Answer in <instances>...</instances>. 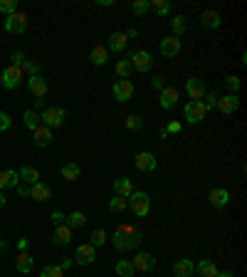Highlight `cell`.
I'll list each match as a JSON object with an SVG mask.
<instances>
[{"mask_svg":"<svg viewBox=\"0 0 247 277\" xmlns=\"http://www.w3.org/2000/svg\"><path fill=\"white\" fill-rule=\"evenodd\" d=\"M111 243H114V248L119 250V252H131L134 248H138V245L143 243V235H141L138 228L129 225V223H121V225L114 230Z\"/></svg>","mask_w":247,"mask_h":277,"instance_id":"6da1fadb","label":"cell"},{"mask_svg":"<svg viewBox=\"0 0 247 277\" xmlns=\"http://www.w3.org/2000/svg\"><path fill=\"white\" fill-rule=\"evenodd\" d=\"M126 203H129V208L134 210V215H138V218H143V215L151 213V195L143 193V191H134L126 198Z\"/></svg>","mask_w":247,"mask_h":277,"instance_id":"7a4b0ae2","label":"cell"},{"mask_svg":"<svg viewBox=\"0 0 247 277\" xmlns=\"http://www.w3.org/2000/svg\"><path fill=\"white\" fill-rule=\"evenodd\" d=\"M23 80H25L23 69L15 67V65H10V67H5L3 72H0V87H3V89H8V92L17 89V87L23 84Z\"/></svg>","mask_w":247,"mask_h":277,"instance_id":"3957f363","label":"cell"},{"mask_svg":"<svg viewBox=\"0 0 247 277\" xmlns=\"http://www.w3.org/2000/svg\"><path fill=\"white\" fill-rule=\"evenodd\" d=\"M126 60L131 62V69H136V72H151V67H153V57L146 52V50H129V55H126Z\"/></svg>","mask_w":247,"mask_h":277,"instance_id":"277c9868","label":"cell"},{"mask_svg":"<svg viewBox=\"0 0 247 277\" xmlns=\"http://www.w3.org/2000/svg\"><path fill=\"white\" fill-rule=\"evenodd\" d=\"M205 104L203 102H188L186 107H183V119L188 122V124H200L203 119H205Z\"/></svg>","mask_w":247,"mask_h":277,"instance_id":"5b68a950","label":"cell"},{"mask_svg":"<svg viewBox=\"0 0 247 277\" xmlns=\"http://www.w3.org/2000/svg\"><path fill=\"white\" fill-rule=\"evenodd\" d=\"M65 116H67V111L62 109V107H47L40 114V122L45 126H50V129H57V126L65 124Z\"/></svg>","mask_w":247,"mask_h":277,"instance_id":"8992f818","label":"cell"},{"mask_svg":"<svg viewBox=\"0 0 247 277\" xmlns=\"http://www.w3.org/2000/svg\"><path fill=\"white\" fill-rule=\"evenodd\" d=\"M5 32H10V35H23V32H28V15L25 13H13L5 17Z\"/></svg>","mask_w":247,"mask_h":277,"instance_id":"52a82bcc","label":"cell"},{"mask_svg":"<svg viewBox=\"0 0 247 277\" xmlns=\"http://www.w3.org/2000/svg\"><path fill=\"white\" fill-rule=\"evenodd\" d=\"M186 94H188L191 102H203V97H205V84H203V80L200 77H188L186 80Z\"/></svg>","mask_w":247,"mask_h":277,"instance_id":"ba28073f","label":"cell"},{"mask_svg":"<svg viewBox=\"0 0 247 277\" xmlns=\"http://www.w3.org/2000/svg\"><path fill=\"white\" fill-rule=\"evenodd\" d=\"M96 260V248L89 243H82L79 248L74 250V263L77 265H92Z\"/></svg>","mask_w":247,"mask_h":277,"instance_id":"9c48e42d","label":"cell"},{"mask_svg":"<svg viewBox=\"0 0 247 277\" xmlns=\"http://www.w3.org/2000/svg\"><path fill=\"white\" fill-rule=\"evenodd\" d=\"M114 99L116 102H129V99L134 97V82L131 80H119V82H114Z\"/></svg>","mask_w":247,"mask_h":277,"instance_id":"30bf717a","label":"cell"},{"mask_svg":"<svg viewBox=\"0 0 247 277\" xmlns=\"http://www.w3.org/2000/svg\"><path fill=\"white\" fill-rule=\"evenodd\" d=\"M131 265H134V272H151L156 267V258L151 252H138L136 258L131 260Z\"/></svg>","mask_w":247,"mask_h":277,"instance_id":"8fae6325","label":"cell"},{"mask_svg":"<svg viewBox=\"0 0 247 277\" xmlns=\"http://www.w3.org/2000/svg\"><path fill=\"white\" fill-rule=\"evenodd\" d=\"M52 138H55L52 129H50V126H45V124H40L35 131H32V141H35V146H37V149L50 146V144H52Z\"/></svg>","mask_w":247,"mask_h":277,"instance_id":"7c38bea8","label":"cell"},{"mask_svg":"<svg viewBox=\"0 0 247 277\" xmlns=\"http://www.w3.org/2000/svg\"><path fill=\"white\" fill-rule=\"evenodd\" d=\"M178 97H180V92L176 89V87H163L161 89V109H166V111H171L176 104H178Z\"/></svg>","mask_w":247,"mask_h":277,"instance_id":"4fadbf2b","label":"cell"},{"mask_svg":"<svg viewBox=\"0 0 247 277\" xmlns=\"http://www.w3.org/2000/svg\"><path fill=\"white\" fill-rule=\"evenodd\" d=\"M180 40L178 37H173V35H168V37H163L161 40V55L168 57V60H173L176 55H180Z\"/></svg>","mask_w":247,"mask_h":277,"instance_id":"5bb4252c","label":"cell"},{"mask_svg":"<svg viewBox=\"0 0 247 277\" xmlns=\"http://www.w3.org/2000/svg\"><path fill=\"white\" fill-rule=\"evenodd\" d=\"M215 109H220L225 116H230V114H235V111L240 109V97L237 94H225V97L218 99V107Z\"/></svg>","mask_w":247,"mask_h":277,"instance_id":"9a60e30c","label":"cell"},{"mask_svg":"<svg viewBox=\"0 0 247 277\" xmlns=\"http://www.w3.org/2000/svg\"><path fill=\"white\" fill-rule=\"evenodd\" d=\"M25 82H28V89L35 94V99H42L47 94V80L45 77L35 74V77H25Z\"/></svg>","mask_w":247,"mask_h":277,"instance_id":"2e32d148","label":"cell"},{"mask_svg":"<svg viewBox=\"0 0 247 277\" xmlns=\"http://www.w3.org/2000/svg\"><path fill=\"white\" fill-rule=\"evenodd\" d=\"M134 164H136L138 171H156V166H158V161H156V156H153L151 151H141L136 153V159H134Z\"/></svg>","mask_w":247,"mask_h":277,"instance_id":"e0dca14e","label":"cell"},{"mask_svg":"<svg viewBox=\"0 0 247 277\" xmlns=\"http://www.w3.org/2000/svg\"><path fill=\"white\" fill-rule=\"evenodd\" d=\"M17 186H20V176H17L15 168L0 171V191H3V193H5L8 188H17Z\"/></svg>","mask_w":247,"mask_h":277,"instance_id":"ac0fdd59","label":"cell"},{"mask_svg":"<svg viewBox=\"0 0 247 277\" xmlns=\"http://www.w3.org/2000/svg\"><path fill=\"white\" fill-rule=\"evenodd\" d=\"M52 243H55L57 248H65L72 243V228L69 225H55V233H52Z\"/></svg>","mask_w":247,"mask_h":277,"instance_id":"d6986e66","label":"cell"},{"mask_svg":"<svg viewBox=\"0 0 247 277\" xmlns=\"http://www.w3.org/2000/svg\"><path fill=\"white\" fill-rule=\"evenodd\" d=\"M15 267H17V272L28 275V272H32V267H35V258L30 255L28 250H20L17 258H15Z\"/></svg>","mask_w":247,"mask_h":277,"instance_id":"ffe728a7","label":"cell"},{"mask_svg":"<svg viewBox=\"0 0 247 277\" xmlns=\"http://www.w3.org/2000/svg\"><path fill=\"white\" fill-rule=\"evenodd\" d=\"M200 25L205 30H218L222 25V15L218 10H203L200 13Z\"/></svg>","mask_w":247,"mask_h":277,"instance_id":"44dd1931","label":"cell"},{"mask_svg":"<svg viewBox=\"0 0 247 277\" xmlns=\"http://www.w3.org/2000/svg\"><path fill=\"white\" fill-rule=\"evenodd\" d=\"M30 198H35V201L45 203V201H50V198H52V188H50L47 183L37 181V183H32V186H30Z\"/></svg>","mask_w":247,"mask_h":277,"instance_id":"7402d4cb","label":"cell"},{"mask_svg":"<svg viewBox=\"0 0 247 277\" xmlns=\"http://www.w3.org/2000/svg\"><path fill=\"white\" fill-rule=\"evenodd\" d=\"M208 201H210L213 208H225L230 203V191L228 188H213L210 195H208Z\"/></svg>","mask_w":247,"mask_h":277,"instance_id":"603a6c76","label":"cell"},{"mask_svg":"<svg viewBox=\"0 0 247 277\" xmlns=\"http://www.w3.org/2000/svg\"><path fill=\"white\" fill-rule=\"evenodd\" d=\"M126 45H129L126 35L119 32V30H114V32L109 35V45H107V50H109V52H123V50H126Z\"/></svg>","mask_w":247,"mask_h":277,"instance_id":"cb8c5ba5","label":"cell"},{"mask_svg":"<svg viewBox=\"0 0 247 277\" xmlns=\"http://www.w3.org/2000/svg\"><path fill=\"white\" fill-rule=\"evenodd\" d=\"M134 191H136V188H134V181H131V179L121 176V179L114 181V193H116V195H121V198H129V195L134 193Z\"/></svg>","mask_w":247,"mask_h":277,"instance_id":"d4e9b609","label":"cell"},{"mask_svg":"<svg viewBox=\"0 0 247 277\" xmlns=\"http://www.w3.org/2000/svg\"><path fill=\"white\" fill-rule=\"evenodd\" d=\"M89 60H92L94 67H104V65L109 62V50H107L104 45H94V50L89 52Z\"/></svg>","mask_w":247,"mask_h":277,"instance_id":"484cf974","label":"cell"},{"mask_svg":"<svg viewBox=\"0 0 247 277\" xmlns=\"http://www.w3.org/2000/svg\"><path fill=\"white\" fill-rule=\"evenodd\" d=\"M168 23H171V35L180 40V37L186 35V30H188V20H186L183 15H173V17H171Z\"/></svg>","mask_w":247,"mask_h":277,"instance_id":"4316f807","label":"cell"},{"mask_svg":"<svg viewBox=\"0 0 247 277\" xmlns=\"http://www.w3.org/2000/svg\"><path fill=\"white\" fill-rule=\"evenodd\" d=\"M173 272H176V277H193L195 265H193V260H188V258H180L178 263L173 265Z\"/></svg>","mask_w":247,"mask_h":277,"instance_id":"83f0119b","label":"cell"},{"mask_svg":"<svg viewBox=\"0 0 247 277\" xmlns=\"http://www.w3.org/2000/svg\"><path fill=\"white\" fill-rule=\"evenodd\" d=\"M17 176H20V181H23L25 186H32V183L40 181V171H37L35 166H23L20 171H17Z\"/></svg>","mask_w":247,"mask_h":277,"instance_id":"f1b7e54d","label":"cell"},{"mask_svg":"<svg viewBox=\"0 0 247 277\" xmlns=\"http://www.w3.org/2000/svg\"><path fill=\"white\" fill-rule=\"evenodd\" d=\"M195 272H198L200 277H215L220 270L215 267V263H210V260H200V263L195 265Z\"/></svg>","mask_w":247,"mask_h":277,"instance_id":"f546056e","label":"cell"},{"mask_svg":"<svg viewBox=\"0 0 247 277\" xmlns=\"http://www.w3.org/2000/svg\"><path fill=\"white\" fill-rule=\"evenodd\" d=\"M65 225H69V228H72V230H74V228H82L84 223H87V215H84L82 210H72V213H69V215H65Z\"/></svg>","mask_w":247,"mask_h":277,"instance_id":"4dcf8cb0","label":"cell"},{"mask_svg":"<svg viewBox=\"0 0 247 277\" xmlns=\"http://www.w3.org/2000/svg\"><path fill=\"white\" fill-rule=\"evenodd\" d=\"M79 176H82V168L77 166V164H65V166H62V179L65 181L72 183V181H77Z\"/></svg>","mask_w":247,"mask_h":277,"instance_id":"1f68e13d","label":"cell"},{"mask_svg":"<svg viewBox=\"0 0 247 277\" xmlns=\"http://www.w3.org/2000/svg\"><path fill=\"white\" fill-rule=\"evenodd\" d=\"M23 122H25V126H28L30 131H35L37 126H40V114L35 109H28L25 114H23Z\"/></svg>","mask_w":247,"mask_h":277,"instance_id":"d6a6232c","label":"cell"},{"mask_svg":"<svg viewBox=\"0 0 247 277\" xmlns=\"http://www.w3.org/2000/svg\"><path fill=\"white\" fill-rule=\"evenodd\" d=\"M114 272H116V277H131L134 275V265H131V260H119Z\"/></svg>","mask_w":247,"mask_h":277,"instance_id":"836d02e7","label":"cell"},{"mask_svg":"<svg viewBox=\"0 0 247 277\" xmlns=\"http://www.w3.org/2000/svg\"><path fill=\"white\" fill-rule=\"evenodd\" d=\"M107 240H109V235H107V230H104V228H96L94 233L89 235V245H94V248H101V245H104Z\"/></svg>","mask_w":247,"mask_h":277,"instance_id":"e575fe53","label":"cell"},{"mask_svg":"<svg viewBox=\"0 0 247 277\" xmlns=\"http://www.w3.org/2000/svg\"><path fill=\"white\" fill-rule=\"evenodd\" d=\"M149 3H151V8L161 15V17L171 15V3H168V0H149Z\"/></svg>","mask_w":247,"mask_h":277,"instance_id":"d590c367","label":"cell"},{"mask_svg":"<svg viewBox=\"0 0 247 277\" xmlns=\"http://www.w3.org/2000/svg\"><path fill=\"white\" fill-rule=\"evenodd\" d=\"M20 69H23V74L35 77V74H40V62H35V60H25V62L20 65Z\"/></svg>","mask_w":247,"mask_h":277,"instance_id":"8d00e7d4","label":"cell"},{"mask_svg":"<svg viewBox=\"0 0 247 277\" xmlns=\"http://www.w3.org/2000/svg\"><path fill=\"white\" fill-rule=\"evenodd\" d=\"M129 208V203H126V198H121V195H114L109 201V210L111 213H123Z\"/></svg>","mask_w":247,"mask_h":277,"instance_id":"74e56055","label":"cell"},{"mask_svg":"<svg viewBox=\"0 0 247 277\" xmlns=\"http://www.w3.org/2000/svg\"><path fill=\"white\" fill-rule=\"evenodd\" d=\"M126 129H129V131H138V129H143V116H138V114H129V116H126Z\"/></svg>","mask_w":247,"mask_h":277,"instance_id":"f35d334b","label":"cell"},{"mask_svg":"<svg viewBox=\"0 0 247 277\" xmlns=\"http://www.w3.org/2000/svg\"><path fill=\"white\" fill-rule=\"evenodd\" d=\"M40 277H65V270L59 265H47V267H42Z\"/></svg>","mask_w":247,"mask_h":277,"instance_id":"ab89813d","label":"cell"},{"mask_svg":"<svg viewBox=\"0 0 247 277\" xmlns=\"http://www.w3.org/2000/svg\"><path fill=\"white\" fill-rule=\"evenodd\" d=\"M131 10L136 15H146L151 10V3H149V0H134V3H131Z\"/></svg>","mask_w":247,"mask_h":277,"instance_id":"60d3db41","label":"cell"},{"mask_svg":"<svg viewBox=\"0 0 247 277\" xmlns=\"http://www.w3.org/2000/svg\"><path fill=\"white\" fill-rule=\"evenodd\" d=\"M116 74H119L121 80H129V74H131V62H129V60L116 62Z\"/></svg>","mask_w":247,"mask_h":277,"instance_id":"b9f144b4","label":"cell"},{"mask_svg":"<svg viewBox=\"0 0 247 277\" xmlns=\"http://www.w3.org/2000/svg\"><path fill=\"white\" fill-rule=\"evenodd\" d=\"M240 84H242V80H240L237 74H230V77L225 80V87L230 89V94H237V92H240Z\"/></svg>","mask_w":247,"mask_h":277,"instance_id":"7bdbcfd3","label":"cell"},{"mask_svg":"<svg viewBox=\"0 0 247 277\" xmlns=\"http://www.w3.org/2000/svg\"><path fill=\"white\" fill-rule=\"evenodd\" d=\"M0 13L5 15L17 13V0H0Z\"/></svg>","mask_w":247,"mask_h":277,"instance_id":"ee69618b","label":"cell"},{"mask_svg":"<svg viewBox=\"0 0 247 277\" xmlns=\"http://www.w3.org/2000/svg\"><path fill=\"white\" fill-rule=\"evenodd\" d=\"M205 102H203V104H205V109L210 111V109H215V107H218V99H220V94L218 92H205Z\"/></svg>","mask_w":247,"mask_h":277,"instance_id":"f6af8a7d","label":"cell"},{"mask_svg":"<svg viewBox=\"0 0 247 277\" xmlns=\"http://www.w3.org/2000/svg\"><path fill=\"white\" fill-rule=\"evenodd\" d=\"M13 124V119H10V114H5V111H0V131H8Z\"/></svg>","mask_w":247,"mask_h":277,"instance_id":"bcb514c9","label":"cell"},{"mask_svg":"<svg viewBox=\"0 0 247 277\" xmlns=\"http://www.w3.org/2000/svg\"><path fill=\"white\" fill-rule=\"evenodd\" d=\"M50 221L55 223V225H62V223H65V213H62V210H52Z\"/></svg>","mask_w":247,"mask_h":277,"instance_id":"7dc6e473","label":"cell"},{"mask_svg":"<svg viewBox=\"0 0 247 277\" xmlns=\"http://www.w3.org/2000/svg\"><path fill=\"white\" fill-rule=\"evenodd\" d=\"M10 60H13V65H15V67H20V65L25 62V55H23L20 50H15V52H13V57H10Z\"/></svg>","mask_w":247,"mask_h":277,"instance_id":"c3c4849f","label":"cell"},{"mask_svg":"<svg viewBox=\"0 0 247 277\" xmlns=\"http://www.w3.org/2000/svg\"><path fill=\"white\" fill-rule=\"evenodd\" d=\"M180 129H183L180 122H171V124L166 126V134H180Z\"/></svg>","mask_w":247,"mask_h":277,"instance_id":"681fc988","label":"cell"},{"mask_svg":"<svg viewBox=\"0 0 247 277\" xmlns=\"http://www.w3.org/2000/svg\"><path fill=\"white\" fill-rule=\"evenodd\" d=\"M151 87H153V89H158V92H161V89H163V87H166L163 77H161V74H156V77H153V80H151Z\"/></svg>","mask_w":247,"mask_h":277,"instance_id":"f907efd6","label":"cell"},{"mask_svg":"<svg viewBox=\"0 0 247 277\" xmlns=\"http://www.w3.org/2000/svg\"><path fill=\"white\" fill-rule=\"evenodd\" d=\"M123 35H126V40H136V37H138V30H136V28H131V30H126Z\"/></svg>","mask_w":247,"mask_h":277,"instance_id":"816d5d0a","label":"cell"},{"mask_svg":"<svg viewBox=\"0 0 247 277\" xmlns=\"http://www.w3.org/2000/svg\"><path fill=\"white\" fill-rule=\"evenodd\" d=\"M15 191H17L20 195H23V198H28V195H30V186H17Z\"/></svg>","mask_w":247,"mask_h":277,"instance_id":"f5cc1de1","label":"cell"},{"mask_svg":"<svg viewBox=\"0 0 247 277\" xmlns=\"http://www.w3.org/2000/svg\"><path fill=\"white\" fill-rule=\"evenodd\" d=\"M59 267H62V270H69V267H72V260H62V263H59Z\"/></svg>","mask_w":247,"mask_h":277,"instance_id":"db71d44e","label":"cell"},{"mask_svg":"<svg viewBox=\"0 0 247 277\" xmlns=\"http://www.w3.org/2000/svg\"><path fill=\"white\" fill-rule=\"evenodd\" d=\"M17 250H28V240H20L17 243Z\"/></svg>","mask_w":247,"mask_h":277,"instance_id":"11a10c76","label":"cell"},{"mask_svg":"<svg viewBox=\"0 0 247 277\" xmlns=\"http://www.w3.org/2000/svg\"><path fill=\"white\" fill-rule=\"evenodd\" d=\"M215 277H235V275H233V272H218Z\"/></svg>","mask_w":247,"mask_h":277,"instance_id":"9f6ffc18","label":"cell"},{"mask_svg":"<svg viewBox=\"0 0 247 277\" xmlns=\"http://www.w3.org/2000/svg\"><path fill=\"white\" fill-rule=\"evenodd\" d=\"M5 206V193H3V191H0V208Z\"/></svg>","mask_w":247,"mask_h":277,"instance_id":"6f0895ef","label":"cell"}]
</instances>
